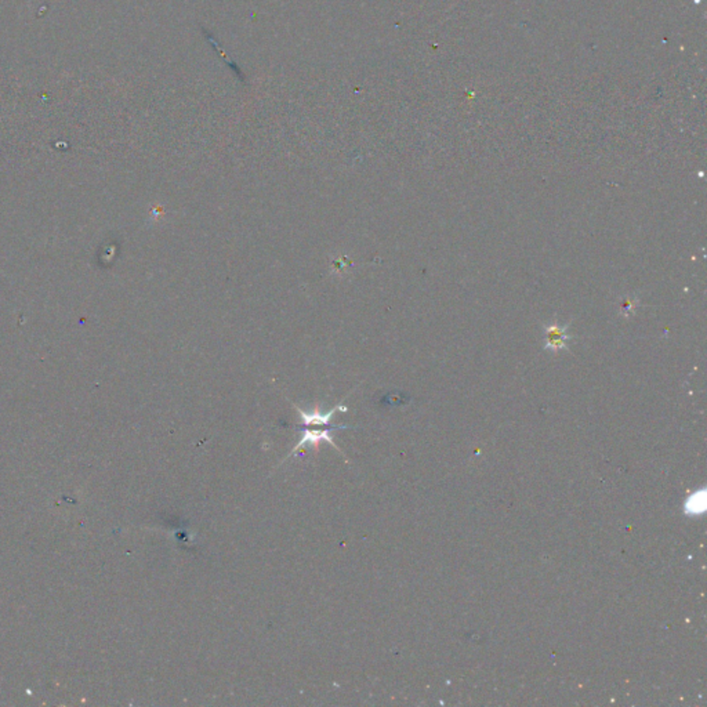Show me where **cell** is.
Instances as JSON below:
<instances>
[{"label": "cell", "mask_w": 707, "mask_h": 707, "mask_svg": "<svg viewBox=\"0 0 707 707\" xmlns=\"http://www.w3.org/2000/svg\"><path fill=\"white\" fill-rule=\"evenodd\" d=\"M303 428V427H301ZM338 428H345V427H327L324 430H308V428H303L301 430V438L298 441V444L291 449V452L287 455L286 459H289L296 451H298L300 448L311 444V445H318L320 442H328L331 446H334L336 449H338V446L333 442V438H331V430H338ZM340 451V449H338ZM284 459V460H286ZM283 460V462H284Z\"/></svg>", "instance_id": "obj_1"}, {"label": "cell", "mask_w": 707, "mask_h": 707, "mask_svg": "<svg viewBox=\"0 0 707 707\" xmlns=\"http://www.w3.org/2000/svg\"><path fill=\"white\" fill-rule=\"evenodd\" d=\"M294 408L297 409L300 418H301V427H308V425H325V427H331V425H330V420L331 418L334 416L336 412H347L348 408L343 404H337L333 409H330L329 412L324 413L320 411V408H315L313 412H306L303 411L301 408L296 406Z\"/></svg>", "instance_id": "obj_2"}, {"label": "cell", "mask_w": 707, "mask_h": 707, "mask_svg": "<svg viewBox=\"0 0 707 707\" xmlns=\"http://www.w3.org/2000/svg\"><path fill=\"white\" fill-rule=\"evenodd\" d=\"M566 327H561L558 324H551L550 327L546 328V348L557 352L566 348V343L570 340V336L566 334Z\"/></svg>", "instance_id": "obj_3"}]
</instances>
